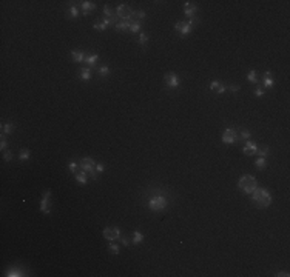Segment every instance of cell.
Masks as SVG:
<instances>
[{
  "label": "cell",
  "mask_w": 290,
  "mask_h": 277,
  "mask_svg": "<svg viewBox=\"0 0 290 277\" xmlns=\"http://www.w3.org/2000/svg\"><path fill=\"white\" fill-rule=\"evenodd\" d=\"M250 195H252V200L258 208H267L272 205V194L267 189L256 188Z\"/></svg>",
  "instance_id": "1"
},
{
  "label": "cell",
  "mask_w": 290,
  "mask_h": 277,
  "mask_svg": "<svg viewBox=\"0 0 290 277\" xmlns=\"http://www.w3.org/2000/svg\"><path fill=\"white\" fill-rule=\"evenodd\" d=\"M238 188L244 192V194H252L256 188H258V182L253 176L250 174H244L241 176L239 182H238Z\"/></svg>",
  "instance_id": "2"
},
{
  "label": "cell",
  "mask_w": 290,
  "mask_h": 277,
  "mask_svg": "<svg viewBox=\"0 0 290 277\" xmlns=\"http://www.w3.org/2000/svg\"><path fill=\"white\" fill-rule=\"evenodd\" d=\"M167 199L164 195H153L150 197V200H148V208L151 211H162L167 208Z\"/></svg>",
  "instance_id": "3"
},
{
  "label": "cell",
  "mask_w": 290,
  "mask_h": 277,
  "mask_svg": "<svg viewBox=\"0 0 290 277\" xmlns=\"http://www.w3.org/2000/svg\"><path fill=\"white\" fill-rule=\"evenodd\" d=\"M80 166H82V169L85 171V173H88L94 180L97 179V176H96V162L91 159V157H84V159L80 160Z\"/></svg>",
  "instance_id": "4"
},
{
  "label": "cell",
  "mask_w": 290,
  "mask_h": 277,
  "mask_svg": "<svg viewBox=\"0 0 290 277\" xmlns=\"http://www.w3.org/2000/svg\"><path fill=\"white\" fill-rule=\"evenodd\" d=\"M116 12H117V17H121V19H124V22H127V20H130L131 17H133V9H131L128 5H119L117 6V9H116Z\"/></svg>",
  "instance_id": "5"
},
{
  "label": "cell",
  "mask_w": 290,
  "mask_h": 277,
  "mask_svg": "<svg viewBox=\"0 0 290 277\" xmlns=\"http://www.w3.org/2000/svg\"><path fill=\"white\" fill-rule=\"evenodd\" d=\"M103 237L107 240H110V242H114V240H117L121 237V229L117 228V226H111V228H105L103 229Z\"/></svg>",
  "instance_id": "6"
},
{
  "label": "cell",
  "mask_w": 290,
  "mask_h": 277,
  "mask_svg": "<svg viewBox=\"0 0 290 277\" xmlns=\"http://www.w3.org/2000/svg\"><path fill=\"white\" fill-rule=\"evenodd\" d=\"M236 139H238V133H236L235 129H232V128L225 129V131L222 133V142L225 143V145H232V143H235V142H236Z\"/></svg>",
  "instance_id": "7"
},
{
  "label": "cell",
  "mask_w": 290,
  "mask_h": 277,
  "mask_svg": "<svg viewBox=\"0 0 290 277\" xmlns=\"http://www.w3.org/2000/svg\"><path fill=\"white\" fill-rule=\"evenodd\" d=\"M164 82L168 88H178L179 86V78L175 72H167L164 75Z\"/></svg>",
  "instance_id": "8"
},
{
  "label": "cell",
  "mask_w": 290,
  "mask_h": 277,
  "mask_svg": "<svg viewBox=\"0 0 290 277\" xmlns=\"http://www.w3.org/2000/svg\"><path fill=\"white\" fill-rule=\"evenodd\" d=\"M175 29H176L181 35H187V34L191 32L193 26H191L188 22H178V23L175 25Z\"/></svg>",
  "instance_id": "9"
},
{
  "label": "cell",
  "mask_w": 290,
  "mask_h": 277,
  "mask_svg": "<svg viewBox=\"0 0 290 277\" xmlns=\"http://www.w3.org/2000/svg\"><path fill=\"white\" fill-rule=\"evenodd\" d=\"M49 197H51V191L46 189L42 197V202H40V211L43 214H49Z\"/></svg>",
  "instance_id": "10"
},
{
  "label": "cell",
  "mask_w": 290,
  "mask_h": 277,
  "mask_svg": "<svg viewBox=\"0 0 290 277\" xmlns=\"http://www.w3.org/2000/svg\"><path fill=\"white\" fill-rule=\"evenodd\" d=\"M196 11H197V6L193 2H185V5H184V14H185L187 17L191 19L196 14Z\"/></svg>",
  "instance_id": "11"
},
{
  "label": "cell",
  "mask_w": 290,
  "mask_h": 277,
  "mask_svg": "<svg viewBox=\"0 0 290 277\" xmlns=\"http://www.w3.org/2000/svg\"><path fill=\"white\" fill-rule=\"evenodd\" d=\"M256 149H258V145H255L252 140H247V143H245V146H244V154L245 155H253V154H256Z\"/></svg>",
  "instance_id": "12"
},
{
  "label": "cell",
  "mask_w": 290,
  "mask_h": 277,
  "mask_svg": "<svg viewBox=\"0 0 290 277\" xmlns=\"http://www.w3.org/2000/svg\"><path fill=\"white\" fill-rule=\"evenodd\" d=\"M210 89L212 91H215V92H218V94H222V92H225V85L224 83H219V82H212L210 83Z\"/></svg>",
  "instance_id": "13"
},
{
  "label": "cell",
  "mask_w": 290,
  "mask_h": 277,
  "mask_svg": "<svg viewBox=\"0 0 290 277\" xmlns=\"http://www.w3.org/2000/svg\"><path fill=\"white\" fill-rule=\"evenodd\" d=\"M96 3H93V2H90V0H85V2H82V9H84V16H87L90 11H93V9H96Z\"/></svg>",
  "instance_id": "14"
},
{
  "label": "cell",
  "mask_w": 290,
  "mask_h": 277,
  "mask_svg": "<svg viewBox=\"0 0 290 277\" xmlns=\"http://www.w3.org/2000/svg\"><path fill=\"white\" fill-rule=\"evenodd\" d=\"M71 57H73V60H74L76 63H80V62H84V60H85L84 52H82V51H77V49L71 51Z\"/></svg>",
  "instance_id": "15"
},
{
  "label": "cell",
  "mask_w": 290,
  "mask_h": 277,
  "mask_svg": "<svg viewBox=\"0 0 290 277\" xmlns=\"http://www.w3.org/2000/svg\"><path fill=\"white\" fill-rule=\"evenodd\" d=\"M74 179L80 183V185H87V173L82 169V171H77V173L74 174Z\"/></svg>",
  "instance_id": "16"
},
{
  "label": "cell",
  "mask_w": 290,
  "mask_h": 277,
  "mask_svg": "<svg viewBox=\"0 0 290 277\" xmlns=\"http://www.w3.org/2000/svg\"><path fill=\"white\" fill-rule=\"evenodd\" d=\"M114 28H116V31H127V29H130V22L127 20V22H121V23H116L114 25Z\"/></svg>",
  "instance_id": "17"
},
{
  "label": "cell",
  "mask_w": 290,
  "mask_h": 277,
  "mask_svg": "<svg viewBox=\"0 0 290 277\" xmlns=\"http://www.w3.org/2000/svg\"><path fill=\"white\" fill-rule=\"evenodd\" d=\"M264 86H266V88H272V86H273V80H272V72H270V71L264 72Z\"/></svg>",
  "instance_id": "18"
},
{
  "label": "cell",
  "mask_w": 290,
  "mask_h": 277,
  "mask_svg": "<svg viewBox=\"0 0 290 277\" xmlns=\"http://www.w3.org/2000/svg\"><path fill=\"white\" fill-rule=\"evenodd\" d=\"M256 154H258L259 157H266V155L270 154V148H269V146H258Z\"/></svg>",
  "instance_id": "19"
},
{
  "label": "cell",
  "mask_w": 290,
  "mask_h": 277,
  "mask_svg": "<svg viewBox=\"0 0 290 277\" xmlns=\"http://www.w3.org/2000/svg\"><path fill=\"white\" fill-rule=\"evenodd\" d=\"M143 242V234L140 232V231H134L133 232V243H142Z\"/></svg>",
  "instance_id": "20"
},
{
  "label": "cell",
  "mask_w": 290,
  "mask_h": 277,
  "mask_svg": "<svg viewBox=\"0 0 290 277\" xmlns=\"http://www.w3.org/2000/svg\"><path fill=\"white\" fill-rule=\"evenodd\" d=\"M90 78H91V71H90L88 68L82 69V71H80V80H85V82H88Z\"/></svg>",
  "instance_id": "21"
},
{
  "label": "cell",
  "mask_w": 290,
  "mask_h": 277,
  "mask_svg": "<svg viewBox=\"0 0 290 277\" xmlns=\"http://www.w3.org/2000/svg\"><path fill=\"white\" fill-rule=\"evenodd\" d=\"M2 131H3V134H11L12 131H14V125H12V123H5V125H2Z\"/></svg>",
  "instance_id": "22"
},
{
  "label": "cell",
  "mask_w": 290,
  "mask_h": 277,
  "mask_svg": "<svg viewBox=\"0 0 290 277\" xmlns=\"http://www.w3.org/2000/svg\"><path fill=\"white\" fill-rule=\"evenodd\" d=\"M130 31L133 32V34H134V32H139V31H140V22H131V23H130Z\"/></svg>",
  "instance_id": "23"
},
{
  "label": "cell",
  "mask_w": 290,
  "mask_h": 277,
  "mask_svg": "<svg viewBox=\"0 0 290 277\" xmlns=\"http://www.w3.org/2000/svg\"><path fill=\"white\" fill-rule=\"evenodd\" d=\"M255 166H256L258 169H264V168H266V157H259V159H256Z\"/></svg>",
  "instance_id": "24"
},
{
  "label": "cell",
  "mask_w": 290,
  "mask_h": 277,
  "mask_svg": "<svg viewBox=\"0 0 290 277\" xmlns=\"http://www.w3.org/2000/svg\"><path fill=\"white\" fill-rule=\"evenodd\" d=\"M247 80H248L250 83H255V82L258 80V74H256V71H250V72L247 74Z\"/></svg>",
  "instance_id": "25"
},
{
  "label": "cell",
  "mask_w": 290,
  "mask_h": 277,
  "mask_svg": "<svg viewBox=\"0 0 290 277\" xmlns=\"http://www.w3.org/2000/svg\"><path fill=\"white\" fill-rule=\"evenodd\" d=\"M6 275H8V277H20V275H23V274H22L20 269H9V271L6 272Z\"/></svg>",
  "instance_id": "26"
},
{
  "label": "cell",
  "mask_w": 290,
  "mask_h": 277,
  "mask_svg": "<svg viewBox=\"0 0 290 277\" xmlns=\"http://www.w3.org/2000/svg\"><path fill=\"white\" fill-rule=\"evenodd\" d=\"M28 159H30V149L23 148L20 151V160H28Z\"/></svg>",
  "instance_id": "27"
},
{
  "label": "cell",
  "mask_w": 290,
  "mask_h": 277,
  "mask_svg": "<svg viewBox=\"0 0 290 277\" xmlns=\"http://www.w3.org/2000/svg\"><path fill=\"white\" fill-rule=\"evenodd\" d=\"M97 59H99V56H97V54H93V56H88L85 60H87L88 65H94V63L97 62Z\"/></svg>",
  "instance_id": "28"
},
{
  "label": "cell",
  "mask_w": 290,
  "mask_h": 277,
  "mask_svg": "<svg viewBox=\"0 0 290 277\" xmlns=\"http://www.w3.org/2000/svg\"><path fill=\"white\" fill-rule=\"evenodd\" d=\"M68 14H70V17H71V19H76V17L79 16V11H77V8H76V6H71V8L68 9Z\"/></svg>",
  "instance_id": "29"
},
{
  "label": "cell",
  "mask_w": 290,
  "mask_h": 277,
  "mask_svg": "<svg viewBox=\"0 0 290 277\" xmlns=\"http://www.w3.org/2000/svg\"><path fill=\"white\" fill-rule=\"evenodd\" d=\"M145 12L143 11H136V12H133V19H139V20H142V19H145Z\"/></svg>",
  "instance_id": "30"
},
{
  "label": "cell",
  "mask_w": 290,
  "mask_h": 277,
  "mask_svg": "<svg viewBox=\"0 0 290 277\" xmlns=\"http://www.w3.org/2000/svg\"><path fill=\"white\" fill-rule=\"evenodd\" d=\"M108 249H110V251L113 253V254H119V246H117L116 243H110V246H108Z\"/></svg>",
  "instance_id": "31"
},
{
  "label": "cell",
  "mask_w": 290,
  "mask_h": 277,
  "mask_svg": "<svg viewBox=\"0 0 290 277\" xmlns=\"http://www.w3.org/2000/svg\"><path fill=\"white\" fill-rule=\"evenodd\" d=\"M103 12H105V16H107V19H113V17H114V16H113V11L108 8V5L103 6Z\"/></svg>",
  "instance_id": "32"
},
{
  "label": "cell",
  "mask_w": 290,
  "mask_h": 277,
  "mask_svg": "<svg viewBox=\"0 0 290 277\" xmlns=\"http://www.w3.org/2000/svg\"><path fill=\"white\" fill-rule=\"evenodd\" d=\"M99 74L100 75H108L110 74V68L108 66H100L99 68Z\"/></svg>",
  "instance_id": "33"
},
{
  "label": "cell",
  "mask_w": 290,
  "mask_h": 277,
  "mask_svg": "<svg viewBox=\"0 0 290 277\" xmlns=\"http://www.w3.org/2000/svg\"><path fill=\"white\" fill-rule=\"evenodd\" d=\"M3 160L5 162H11L12 160V152L11 151H5L3 152Z\"/></svg>",
  "instance_id": "34"
},
{
  "label": "cell",
  "mask_w": 290,
  "mask_h": 277,
  "mask_svg": "<svg viewBox=\"0 0 290 277\" xmlns=\"http://www.w3.org/2000/svg\"><path fill=\"white\" fill-rule=\"evenodd\" d=\"M147 42H148V35L142 32V34H140V37H139V43H140V45H145Z\"/></svg>",
  "instance_id": "35"
},
{
  "label": "cell",
  "mask_w": 290,
  "mask_h": 277,
  "mask_svg": "<svg viewBox=\"0 0 290 277\" xmlns=\"http://www.w3.org/2000/svg\"><path fill=\"white\" fill-rule=\"evenodd\" d=\"M105 28H107V26H105V23L102 22V23H94V29H97V31H105Z\"/></svg>",
  "instance_id": "36"
},
{
  "label": "cell",
  "mask_w": 290,
  "mask_h": 277,
  "mask_svg": "<svg viewBox=\"0 0 290 277\" xmlns=\"http://www.w3.org/2000/svg\"><path fill=\"white\" fill-rule=\"evenodd\" d=\"M68 168H70V171H71L73 174H76V173H77V163H76V162H70Z\"/></svg>",
  "instance_id": "37"
},
{
  "label": "cell",
  "mask_w": 290,
  "mask_h": 277,
  "mask_svg": "<svg viewBox=\"0 0 290 277\" xmlns=\"http://www.w3.org/2000/svg\"><path fill=\"white\" fill-rule=\"evenodd\" d=\"M255 96L256 97H262V96H264V89H261V88L255 89Z\"/></svg>",
  "instance_id": "38"
},
{
  "label": "cell",
  "mask_w": 290,
  "mask_h": 277,
  "mask_svg": "<svg viewBox=\"0 0 290 277\" xmlns=\"http://www.w3.org/2000/svg\"><path fill=\"white\" fill-rule=\"evenodd\" d=\"M5 148H6V140H5V139H3V136H2V142H0V149L3 151Z\"/></svg>",
  "instance_id": "39"
},
{
  "label": "cell",
  "mask_w": 290,
  "mask_h": 277,
  "mask_svg": "<svg viewBox=\"0 0 290 277\" xmlns=\"http://www.w3.org/2000/svg\"><path fill=\"white\" fill-rule=\"evenodd\" d=\"M241 136H242V139H245V140H248V139H250V133H248V131H242Z\"/></svg>",
  "instance_id": "40"
},
{
  "label": "cell",
  "mask_w": 290,
  "mask_h": 277,
  "mask_svg": "<svg viewBox=\"0 0 290 277\" xmlns=\"http://www.w3.org/2000/svg\"><path fill=\"white\" fill-rule=\"evenodd\" d=\"M96 169H97V171H99V173H102V171H103V169H105V166H103V165H102V163H96Z\"/></svg>",
  "instance_id": "41"
},
{
  "label": "cell",
  "mask_w": 290,
  "mask_h": 277,
  "mask_svg": "<svg viewBox=\"0 0 290 277\" xmlns=\"http://www.w3.org/2000/svg\"><path fill=\"white\" fill-rule=\"evenodd\" d=\"M230 91H233V92H238V91H239V86H238V85H233V86H230Z\"/></svg>",
  "instance_id": "42"
},
{
  "label": "cell",
  "mask_w": 290,
  "mask_h": 277,
  "mask_svg": "<svg viewBox=\"0 0 290 277\" xmlns=\"http://www.w3.org/2000/svg\"><path fill=\"white\" fill-rule=\"evenodd\" d=\"M276 275H278V277H288L290 274H288V272H278Z\"/></svg>",
  "instance_id": "43"
}]
</instances>
